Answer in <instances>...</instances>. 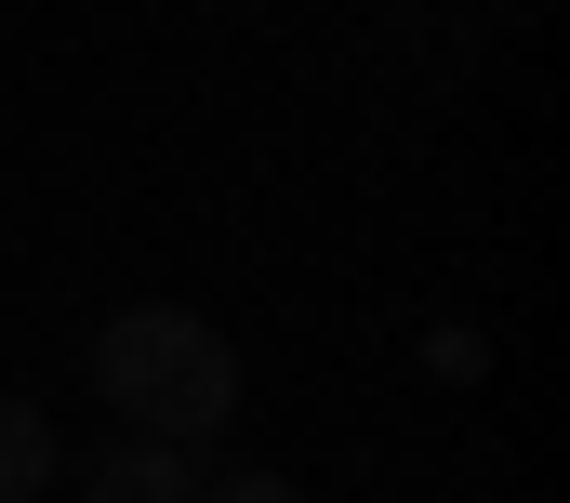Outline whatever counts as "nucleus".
<instances>
[{
    "instance_id": "obj_1",
    "label": "nucleus",
    "mask_w": 570,
    "mask_h": 503,
    "mask_svg": "<svg viewBox=\"0 0 570 503\" xmlns=\"http://www.w3.org/2000/svg\"><path fill=\"white\" fill-rule=\"evenodd\" d=\"M94 397L120 411V437H173V451H213L239 424V345L199 318V305H120L94 332Z\"/></svg>"
},
{
    "instance_id": "obj_2",
    "label": "nucleus",
    "mask_w": 570,
    "mask_h": 503,
    "mask_svg": "<svg viewBox=\"0 0 570 503\" xmlns=\"http://www.w3.org/2000/svg\"><path fill=\"white\" fill-rule=\"evenodd\" d=\"M80 503H199V451H173V437H107V451L80 464Z\"/></svg>"
},
{
    "instance_id": "obj_3",
    "label": "nucleus",
    "mask_w": 570,
    "mask_h": 503,
    "mask_svg": "<svg viewBox=\"0 0 570 503\" xmlns=\"http://www.w3.org/2000/svg\"><path fill=\"white\" fill-rule=\"evenodd\" d=\"M67 477V437H53V411L40 397H0V503H40Z\"/></svg>"
},
{
    "instance_id": "obj_4",
    "label": "nucleus",
    "mask_w": 570,
    "mask_h": 503,
    "mask_svg": "<svg viewBox=\"0 0 570 503\" xmlns=\"http://www.w3.org/2000/svg\"><path fill=\"white\" fill-rule=\"evenodd\" d=\"M425 372H438V384H478V372H491V345H478V332H425Z\"/></svg>"
},
{
    "instance_id": "obj_5",
    "label": "nucleus",
    "mask_w": 570,
    "mask_h": 503,
    "mask_svg": "<svg viewBox=\"0 0 570 503\" xmlns=\"http://www.w3.org/2000/svg\"><path fill=\"white\" fill-rule=\"evenodd\" d=\"M199 503H305V491H292L279 464H253V477H199Z\"/></svg>"
}]
</instances>
